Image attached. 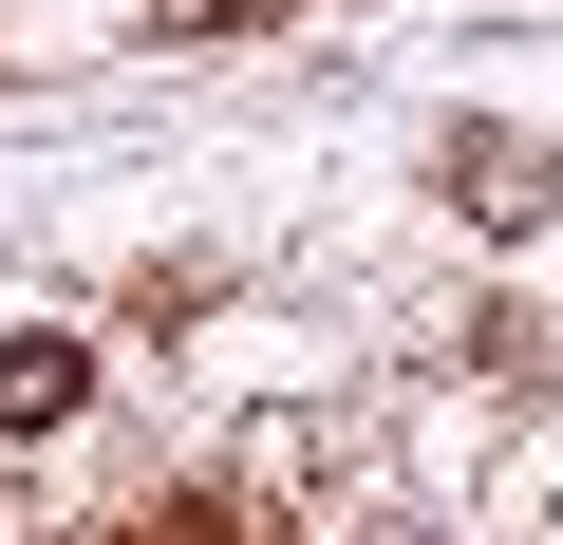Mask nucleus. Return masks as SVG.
Segmentation results:
<instances>
[{
  "label": "nucleus",
  "mask_w": 563,
  "mask_h": 545,
  "mask_svg": "<svg viewBox=\"0 0 563 545\" xmlns=\"http://www.w3.org/2000/svg\"><path fill=\"white\" fill-rule=\"evenodd\" d=\"M76 414V339H0V433H57Z\"/></svg>",
  "instance_id": "nucleus-1"
},
{
  "label": "nucleus",
  "mask_w": 563,
  "mask_h": 545,
  "mask_svg": "<svg viewBox=\"0 0 563 545\" xmlns=\"http://www.w3.org/2000/svg\"><path fill=\"white\" fill-rule=\"evenodd\" d=\"M451 188H470L488 226H526V207H544V151H507V132H451Z\"/></svg>",
  "instance_id": "nucleus-2"
}]
</instances>
